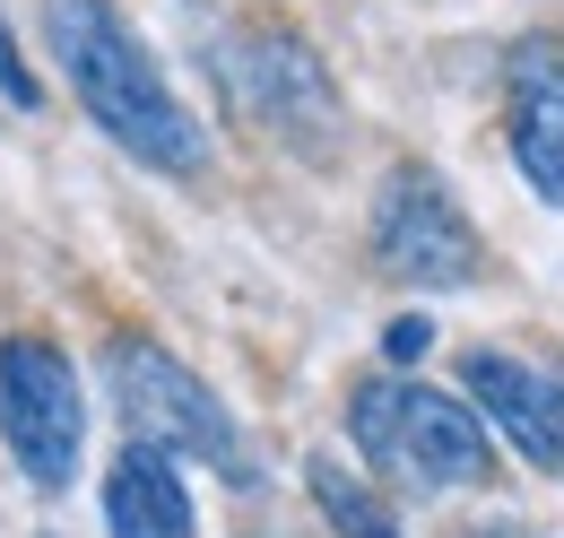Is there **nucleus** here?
Wrapping results in <instances>:
<instances>
[{
  "instance_id": "obj_1",
  "label": "nucleus",
  "mask_w": 564,
  "mask_h": 538,
  "mask_svg": "<svg viewBox=\"0 0 564 538\" xmlns=\"http://www.w3.org/2000/svg\"><path fill=\"white\" fill-rule=\"evenodd\" d=\"M44 35H53V62L70 69L78 105L96 114V131L113 139V148H131L156 174H209L200 122L174 105V87L156 78L148 44L131 35V18L113 0H53L44 9Z\"/></svg>"
},
{
  "instance_id": "obj_2",
  "label": "nucleus",
  "mask_w": 564,
  "mask_h": 538,
  "mask_svg": "<svg viewBox=\"0 0 564 538\" xmlns=\"http://www.w3.org/2000/svg\"><path fill=\"white\" fill-rule=\"evenodd\" d=\"M348 434L382 477H400L417 495H452V486H478L495 470L478 408L434 391V383H365L348 400Z\"/></svg>"
},
{
  "instance_id": "obj_3",
  "label": "nucleus",
  "mask_w": 564,
  "mask_h": 538,
  "mask_svg": "<svg viewBox=\"0 0 564 538\" xmlns=\"http://www.w3.org/2000/svg\"><path fill=\"white\" fill-rule=\"evenodd\" d=\"M217 87L235 96L243 122H261L270 139H286L295 157H330L348 139V114H339V87L322 53L295 35V26H235L226 53H217Z\"/></svg>"
},
{
  "instance_id": "obj_4",
  "label": "nucleus",
  "mask_w": 564,
  "mask_h": 538,
  "mask_svg": "<svg viewBox=\"0 0 564 538\" xmlns=\"http://www.w3.org/2000/svg\"><path fill=\"white\" fill-rule=\"evenodd\" d=\"M105 383H113V408H122L131 443L165 452V461H174V452H183V461H209L217 477H252L235 417H226L209 383H200L183 356H165L156 338H113V347H105Z\"/></svg>"
},
{
  "instance_id": "obj_5",
  "label": "nucleus",
  "mask_w": 564,
  "mask_h": 538,
  "mask_svg": "<svg viewBox=\"0 0 564 538\" xmlns=\"http://www.w3.org/2000/svg\"><path fill=\"white\" fill-rule=\"evenodd\" d=\"M0 434L35 486H70L87 443V400L53 338H0Z\"/></svg>"
},
{
  "instance_id": "obj_6",
  "label": "nucleus",
  "mask_w": 564,
  "mask_h": 538,
  "mask_svg": "<svg viewBox=\"0 0 564 538\" xmlns=\"http://www.w3.org/2000/svg\"><path fill=\"white\" fill-rule=\"evenodd\" d=\"M373 252L409 287H460V278H478V226L452 208V192L425 165H400L373 201Z\"/></svg>"
},
{
  "instance_id": "obj_7",
  "label": "nucleus",
  "mask_w": 564,
  "mask_h": 538,
  "mask_svg": "<svg viewBox=\"0 0 564 538\" xmlns=\"http://www.w3.org/2000/svg\"><path fill=\"white\" fill-rule=\"evenodd\" d=\"M503 131L512 165L530 174V192L564 208V44L556 35H521L503 62Z\"/></svg>"
},
{
  "instance_id": "obj_8",
  "label": "nucleus",
  "mask_w": 564,
  "mask_h": 538,
  "mask_svg": "<svg viewBox=\"0 0 564 538\" xmlns=\"http://www.w3.org/2000/svg\"><path fill=\"white\" fill-rule=\"evenodd\" d=\"M460 391L503 426V443L530 470H564V383H547L539 365H521L503 347H469L460 356Z\"/></svg>"
},
{
  "instance_id": "obj_9",
  "label": "nucleus",
  "mask_w": 564,
  "mask_h": 538,
  "mask_svg": "<svg viewBox=\"0 0 564 538\" xmlns=\"http://www.w3.org/2000/svg\"><path fill=\"white\" fill-rule=\"evenodd\" d=\"M105 530L113 538H192V495H183V477L165 452H148L131 443L113 477H105Z\"/></svg>"
},
{
  "instance_id": "obj_10",
  "label": "nucleus",
  "mask_w": 564,
  "mask_h": 538,
  "mask_svg": "<svg viewBox=\"0 0 564 538\" xmlns=\"http://www.w3.org/2000/svg\"><path fill=\"white\" fill-rule=\"evenodd\" d=\"M313 504L330 513V530H339V538H400V530H391V513H382L339 461H313Z\"/></svg>"
},
{
  "instance_id": "obj_11",
  "label": "nucleus",
  "mask_w": 564,
  "mask_h": 538,
  "mask_svg": "<svg viewBox=\"0 0 564 538\" xmlns=\"http://www.w3.org/2000/svg\"><path fill=\"white\" fill-rule=\"evenodd\" d=\"M0 96H9V105H35V96H44V87H35V69H26V53H18V35H9V26H0Z\"/></svg>"
},
{
  "instance_id": "obj_12",
  "label": "nucleus",
  "mask_w": 564,
  "mask_h": 538,
  "mask_svg": "<svg viewBox=\"0 0 564 538\" xmlns=\"http://www.w3.org/2000/svg\"><path fill=\"white\" fill-rule=\"evenodd\" d=\"M425 347H434V331H425L417 313H409V322H391V331H382V356H391V365H417Z\"/></svg>"
},
{
  "instance_id": "obj_13",
  "label": "nucleus",
  "mask_w": 564,
  "mask_h": 538,
  "mask_svg": "<svg viewBox=\"0 0 564 538\" xmlns=\"http://www.w3.org/2000/svg\"><path fill=\"white\" fill-rule=\"evenodd\" d=\"M460 538H530L521 521H487V530H460Z\"/></svg>"
}]
</instances>
